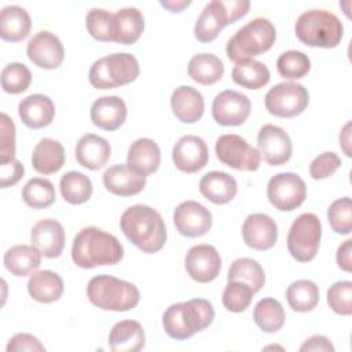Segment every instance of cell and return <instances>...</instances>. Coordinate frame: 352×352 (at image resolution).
I'll use <instances>...</instances> for the list:
<instances>
[{
	"label": "cell",
	"mask_w": 352,
	"mask_h": 352,
	"mask_svg": "<svg viewBox=\"0 0 352 352\" xmlns=\"http://www.w3.org/2000/svg\"><path fill=\"white\" fill-rule=\"evenodd\" d=\"M124 235L143 253H155L166 242V227L162 216L147 205H132L120 219Z\"/></svg>",
	"instance_id": "obj_1"
},
{
	"label": "cell",
	"mask_w": 352,
	"mask_h": 352,
	"mask_svg": "<svg viewBox=\"0 0 352 352\" xmlns=\"http://www.w3.org/2000/svg\"><path fill=\"white\" fill-rule=\"evenodd\" d=\"M124 248L110 232L98 227H85L77 232L72 245V260L80 268L114 265L121 261Z\"/></svg>",
	"instance_id": "obj_2"
},
{
	"label": "cell",
	"mask_w": 352,
	"mask_h": 352,
	"mask_svg": "<svg viewBox=\"0 0 352 352\" xmlns=\"http://www.w3.org/2000/svg\"><path fill=\"white\" fill-rule=\"evenodd\" d=\"M213 319V305L205 298H192L169 305L162 315V326L170 338L187 340L209 327Z\"/></svg>",
	"instance_id": "obj_3"
},
{
	"label": "cell",
	"mask_w": 352,
	"mask_h": 352,
	"mask_svg": "<svg viewBox=\"0 0 352 352\" xmlns=\"http://www.w3.org/2000/svg\"><path fill=\"white\" fill-rule=\"evenodd\" d=\"M88 300L103 311L125 312L133 309L140 301L136 285L111 275L94 276L87 286Z\"/></svg>",
	"instance_id": "obj_4"
},
{
	"label": "cell",
	"mask_w": 352,
	"mask_h": 352,
	"mask_svg": "<svg viewBox=\"0 0 352 352\" xmlns=\"http://www.w3.org/2000/svg\"><path fill=\"white\" fill-rule=\"evenodd\" d=\"M294 32L297 38L308 47L334 48L342 38L344 26L336 14L314 8L297 18Z\"/></svg>",
	"instance_id": "obj_5"
},
{
	"label": "cell",
	"mask_w": 352,
	"mask_h": 352,
	"mask_svg": "<svg viewBox=\"0 0 352 352\" xmlns=\"http://www.w3.org/2000/svg\"><path fill=\"white\" fill-rule=\"evenodd\" d=\"M275 38L276 29L274 23L267 18L258 16L236 30L227 41L226 52L232 62L239 63L268 51Z\"/></svg>",
	"instance_id": "obj_6"
},
{
	"label": "cell",
	"mask_w": 352,
	"mask_h": 352,
	"mask_svg": "<svg viewBox=\"0 0 352 352\" xmlns=\"http://www.w3.org/2000/svg\"><path fill=\"white\" fill-rule=\"evenodd\" d=\"M140 73L138 59L128 52H116L96 59L89 69V82L94 88L109 89L126 85Z\"/></svg>",
	"instance_id": "obj_7"
},
{
	"label": "cell",
	"mask_w": 352,
	"mask_h": 352,
	"mask_svg": "<svg viewBox=\"0 0 352 352\" xmlns=\"http://www.w3.org/2000/svg\"><path fill=\"white\" fill-rule=\"evenodd\" d=\"M250 1L248 0H212L201 11L195 26L194 36L201 43L213 41L219 33L230 23L248 14Z\"/></svg>",
	"instance_id": "obj_8"
},
{
	"label": "cell",
	"mask_w": 352,
	"mask_h": 352,
	"mask_svg": "<svg viewBox=\"0 0 352 352\" xmlns=\"http://www.w3.org/2000/svg\"><path fill=\"white\" fill-rule=\"evenodd\" d=\"M322 239V223L315 213H301L287 232V250L300 263L315 258Z\"/></svg>",
	"instance_id": "obj_9"
},
{
	"label": "cell",
	"mask_w": 352,
	"mask_h": 352,
	"mask_svg": "<svg viewBox=\"0 0 352 352\" xmlns=\"http://www.w3.org/2000/svg\"><path fill=\"white\" fill-rule=\"evenodd\" d=\"M265 109L270 114L280 118H290L301 114L308 103V89L298 82L283 81L274 85L264 98Z\"/></svg>",
	"instance_id": "obj_10"
},
{
	"label": "cell",
	"mask_w": 352,
	"mask_h": 352,
	"mask_svg": "<svg viewBox=\"0 0 352 352\" xmlns=\"http://www.w3.org/2000/svg\"><path fill=\"white\" fill-rule=\"evenodd\" d=\"M214 151L220 162L236 170H257L261 162L258 150L250 146L242 136L226 133L217 138Z\"/></svg>",
	"instance_id": "obj_11"
},
{
	"label": "cell",
	"mask_w": 352,
	"mask_h": 352,
	"mask_svg": "<svg viewBox=\"0 0 352 352\" xmlns=\"http://www.w3.org/2000/svg\"><path fill=\"white\" fill-rule=\"evenodd\" d=\"M267 197L275 209L290 212L297 209L305 201L307 186L297 173H276L268 182Z\"/></svg>",
	"instance_id": "obj_12"
},
{
	"label": "cell",
	"mask_w": 352,
	"mask_h": 352,
	"mask_svg": "<svg viewBox=\"0 0 352 352\" xmlns=\"http://www.w3.org/2000/svg\"><path fill=\"white\" fill-rule=\"evenodd\" d=\"M252 110L250 99L235 89H226L217 94L212 103L213 120L224 126L243 124Z\"/></svg>",
	"instance_id": "obj_13"
},
{
	"label": "cell",
	"mask_w": 352,
	"mask_h": 352,
	"mask_svg": "<svg viewBox=\"0 0 352 352\" xmlns=\"http://www.w3.org/2000/svg\"><path fill=\"white\" fill-rule=\"evenodd\" d=\"M257 147L261 158L274 166L286 164L293 151L292 139L287 132L274 124H265L258 129Z\"/></svg>",
	"instance_id": "obj_14"
},
{
	"label": "cell",
	"mask_w": 352,
	"mask_h": 352,
	"mask_svg": "<svg viewBox=\"0 0 352 352\" xmlns=\"http://www.w3.org/2000/svg\"><path fill=\"white\" fill-rule=\"evenodd\" d=\"M184 267L191 279L208 283L217 278L221 270V257L212 245H195L188 249Z\"/></svg>",
	"instance_id": "obj_15"
},
{
	"label": "cell",
	"mask_w": 352,
	"mask_h": 352,
	"mask_svg": "<svg viewBox=\"0 0 352 352\" xmlns=\"http://www.w3.org/2000/svg\"><path fill=\"white\" fill-rule=\"evenodd\" d=\"M28 58L38 67L52 70L58 69L65 58L62 41L48 30L37 32L26 45Z\"/></svg>",
	"instance_id": "obj_16"
},
{
	"label": "cell",
	"mask_w": 352,
	"mask_h": 352,
	"mask_svg": "<svg viewBox=\"0 0 352 352\" xmlns=\"http://www.w3.org/2000/svg\"><path fill=\"white\" fill-rule=\"evenodd\" d=\"M173 223L182 235L197 238L210 230L212 213L197 201H184L173 210Z\"/></svg>",
	"instance_id": "obj_17"
},
{
	"label": "cell",
	"mask_w": 352,
	"mask_h": 352,
	"mask_svg": "<svg viewBox=\"0 0 352 352\" xmlns=\"http://www.w3.org/2000/svg\"><path fill=\"white\" fill-rule=\"evenodd\" d=\"M172 160L179 170L195 173L208 164L209 150L202 138L197 135H184L175 143Z\"/></svg>",
	"instance_id": "obj_18"
},
{
	"label": "cell",
	"mask_w": 352,
	"mask_h": 352,
	"mask_svg": "<svg viewBox=\"0 0 352 352\" xmlns=\"http://www.w3.org/2000/svg\"><path fill=\"white\" fill-rule=\"evenodd\" d=\"M243 242L256 250L271 249L278 239L275 220L265 213H252L242 224Z\"/></svg>",
	"instance_id": "obj_19"
},
{
	"label": "cell",
	"mask_w": 352,
	"mask_h": 352,
	"mask_svg": "<svg viewBox=\"0 0 352 352\" xmlns=\"http://www.w3.org/2000/svg\"><path fill=\"white\" fill-rule=\"evenodd\" d=\"M63 226L55 219L37 221L30 231L32 245L47 258L59 257L65 248Z\"/></svg>",
	"instance_id": "obj_20"
},
{
	"label": "cell",
	"mask_w": 352,
	"mask_h": 352,
	"mask_svg": "<svg viewBox=\"0 0 352 352\" xmlns=\"http://www.w3.org/2000/svg\"><path fill=\"white\" fill-rule=\"evenodd\" d=\"M103 184L114 195L131 197L143 191L146 176L132 170L128 164H116L104 170Z\"/></svg>",
	"instance_id": "obj_21"
},
{
	"label": "cell",
	"mask_w": 352,
	"mask_h": 352,
	"mask_svg": "<svg viewBox=\"0 0 352 352\" xmlns=\"http://www.w3.org/2000/svg\"><path fill=\"white\" fill-rule=\"evenodd\" d=\"M128 109L120 96L110 95L96 99L91 106V121L100 129L116 131L126 120Z\"/></svg>",
	"instance_id": "obj_22"
},
{
	"label": "cell",
	"mask_w": 352,
	"mask_h": 352,
	"mask_svg": "<svg viewBox=\"0 0 352 352\" xmlns=\"http://www.w3.org/2000/svg\"><path fill=\"white\" fill-rule=\"evenodd\" d=\"M18 114L26 126L32 129L44 128L54 120L55 104L47 95L32 94L19 102Z\"/></svg>",
	"instance_id": "obj_23"
},
{
	"label": "cell",
	"mask_w": 352,
	"mask_h": 352,
	"mask_svg": "<svg viewBox=\"0 0 352 352\" xmlns=\"http://www.w3.org/2000/svg\"><path fill=\"white\" fill-rule=\"evenodd\" d=\"M170 107L176 118L184 124L197 122L205 110L202 94L191 85H180L172 92Z\"/></svg>",
	"instance_id": "obj_24"
},
{
	"label": "cell",
	"mask_w": 352,
	"mask_h": 352,
	"mask_svg": "<svg viewBox=\"0 0 352 352\" xmlns=\"http://www.w3.org/2000/svg\"><path fill=\"white\" fill-rule=\"evenodd\" d=\"M111 154L110 143L95 133L82 135L76 144L77 162L91 170L100 169L106 165Z\"/></svg>",
	"instance_id": "obj_25"
},
{
	"label": "cell",
	"mask_w": 352,
	"mask_h": 352,
	"mask_svg": "<svg viewBox=\"0 0 352 352\" xmlns=\"http://www.w3.org/2000/svg\"><path fill=\"white\" fill-rule=\"evenodd\" d=\"M144 30V18L139 8L124 7L113 12V41L131 45Z\"/></svg>",
	"instance_id": "obj_26"
},
{
	"label": "cell",
	"mask_w": 352,
	"mask_h": 352,
	"mask_svg": "<svg viewBox=\"0 0 352 352\" xmlns=\"http://www.w3.org/2000/svg\"><path fill=\"white\" fill-rule=\"evenodd\" d=\"M128 166L139 175L154 173L161 164V150L150 138L136 139L128 148Z\"/></svg>",
	"instance_id": "obj_27"
},
{
	"label": "cell",
	"mask_w": 352,
	"mask_h": 352,
	"mask_svg": "<svg viewBox=\"0 0 352 352\" xmlns=\"http://www.w3.org/2000/svg\"><path fill=\"white\" fill-rule=\"evenodd\" d=\"M201 194L216 205H224L232 201L238 192L236 180L221 170H212L199 180Z\"/></svg>",
	"instance_id": "obj_28"
},
{
	"label": "cell",
	"mask_w": 352,
	"mask_h": 352,
	"mask_svg": "<svg viewBox=\"0 0 352 352\" xmlns=\"http://www.w3.org/2000/svg\"><path fill=\"white\" fill-rule=\"evenodd\" d=\"M146 342L143 326L136 320L117 322L109 333V346L113 352H138Z\"/></svg>",
	"instance_id": "obj_29"
},
{
	"label": "cell",
	"mask_w": 352,
	"mask_h": 352,
	"mask_svg": "<svg viewBox=\"0 0 352 352\" xmlns=\"http://www.w3.org/2000/svg\"><path fill=\"white\" fill-rule=\"evenodd\" d=\"M32 28L29 12L16 4L6 6L0 14V37L6 41L16 43L25 40Z\"/></svg>",
	"instance_id": "obj_30"
},
{
	"label": "cell",
	"mask_w": 352,
	"mask_h": 352,
	"mask_svg": "<svg viewBox=\"0 0 352 352\" xmlns=\"http://www.w3.org/2000/svg\"><path fill=\"white\" fill-rule=\"evenodd\" d=\"M65 164L63 146L51 138L41 139L33 148L32 165L33 169L41 175H52L58 172Z\"/></svg>",
	"instance_id": "obj_31"
},
{
	"label": "cell",
	"mask_w": 352,
	"mask_h": 352,
	"mask_svg": "<svg viewBox=\"0 0 352 352\" xmlns=\"http://www.w3.org/2000/svg\"><path fill=\"white\" fill-rule=\"evenodd\" d=\"M28 293L43 304L58 301L63 294V279L50 270L33 272L28 280Z\"/></svg>",
	"instance_id": "obj_32"
},
{
	"label": "cell",
	"mask_w": 352,
	"mask_h": 352,
	"mask_svg": "<svg viewBox=\"0 0 352 352\" xmlns=\"http://www.w3.org/2000/svg\"><path fill=\"white\" fill-rule=\"evenodd\" d=\"M41 256L33 245H15L6 250L3 263L12 275L26 276L40 267Z\"/></svg>",
	"instance_id": "obj_33"
},
{
	"label": "cell",
	"mask_w": 352,
	"mask_h": 352,
	"mask_svg": "<svg viewBox=\"0 0 352 352\" xmlns=\"http://www.w3.org/2000/svg\"><path fill=\"white\" fill-rule=\"evenodd\" d=\"M188 76L202 85H212L221 80L224 74V65L213 54L202 52L194 55L187 65Z\"/></svg>",
	"instance_id": "obj_34"
},
{
	"label": "cell",
	"mask_w": 352,
	"mask_h": 352,
	"mask_svg": "<svg viewBox=\"0 0 352 352\" xmlns=\"http://www.w3.org/2000/svg\"><path fill=\"white\" fill-rule=\"evenodd\" d=\"M232 81L248 89H260L268 84L271 74L268 67L256 59L239 62L232 69Z\"/></svg>",
	"instance_id": "obj_35"
},
{
	"label": "cell",
	"mask_w": 352,
	"mask_h": 352,
	"mask_svg": "<svg viewBox=\"0 0 352 352\" xmlns=\"http://www.w3.org/2000/svg\"><path fill=\"white\" fill-rule=\"evenodd\" d=\"M286 300L296 312H309L319 302V287L309 279L292 282L286 289Z\"/></svg>",
	"instance_id": "obj_36"
},
{
	"label": "cell",
	"mask_w": 352,
	"mask_h": 352,
	"mask_svg": "<svg viewBox=\"0 0 352 352\" xmlns=\"http://www.w3.org/2000/svg\"><path fill=\"white\" fill-rule=\"evenodd\" d=\"M254 323L265 333H276L285 324V309L282 304L271 297L261 298L253 309Z\"/></svg>",
	"instance_id": "obj_37"
},
{
	"label": "cell",
	"mask_w": 352,
	"mask_h": 352,
	"mask_svg": "<svg viewBox=\"0 0 352 352\" xmlns=\"http://www.w3.org/2000/svg\"><path fill=\"white\" fill-rule=\"evenodd\" d=\"M59 188L63 199L72 205L85 204L92 195V182L81 172L70 170L60 177Z\"/></svg>",
	"instance_id": "obj_38"
},
{
	"label": "cell",
	"mask_w": 352,
	"mask_h": 352,
	"mask_svg": "<svg viewBox=\"0 0 352 352\" xmlns=\"http://www.w3.org/2000/svg\"><path fill=\"white\" fill-rule=\"evenodd\" d=\"M227 279L243 282L257 293L265 283V274L258 261L249 257H241L230 265Z\"/></svg>",
	"instance_id": "obj_39"
},
{
	"label": "cell",
	"mask_w": 352,
	"mask_h": 352,
	"mask_svg": "<svg viewBox=\"0 0 352 352\" xmlns=\"http://www.w3.org/2000/svg\"><path fill=\"white\" fill-rule=\"evenodd\" d=\"M54 184L44 177L30 179L22 188L23 202L33 209H45L55 202Z\"/></svg>",
	"instance_id": "obj_40"
},
{
	"label": "cell",
	"mask_w": 352,
	"mask_h": 352,
	"mask_svg": "<svg viewBox=\"0 0 352 352\" xmlns=\"http://www.w3.org/2000/svg\"><path fill=\"white\" fill-rule=\"evenodd\" d=\"M276 69L283 78L298 80L311 70V60L304 52L289 50L278 56Z\"/></svg>",
	"instance_id": "obj_41"
},
{
	"label": "cell",
	"mask_w": 352,
	"mask_h": 352,
	"mask_svg": "<svg viewBox=\"0 0 352 352\" xmlns=\"http://www.w3.org/2000/svg\"><path fill=\"white\" fill-rule=\"evenodd\" d=\"M1 88L4 92L18 95L25 92L32 82V72L21 62H12L1 70Z\"/></svg>",
	"instance_id": "obj_42"
},
{
	"label": "cell",
	"mask_w": 352,
	"mask_h": 352,
	"mask_svg": "<svg viewBox=\"0 0 352 352\" xmlns=\"http://www.w3.org/2000/svg\"><path fill=\"white\" fill-rule=\"evenodd\" d=\"M253 289L239 280H228L223 292V305L230 312H243L252 302Z\"/></svg>",
	"instance_id": "obj_43"
},
{
	"label": "cell",
	"mask_w": 352,
	"mask_h": 352,
	"mask_svg": "<svg viewBox=\"0 0 352 352\" xmlns=\"http://www.w3.org/2000/svg\"><path fill=\"white\" fill-rule=\"evenodd\" d=\"M88 33L99 41H113V12L104 8H91L85 15Z\"/></svg>",
	"instance_id": "obj_44"
},
{
	"label": "cell",
	"mask_w": 352,
	"mask_h": 352,
	"mask_svg": "<svg viewBox=\"0 0 352 352\" xmlns=\"http://www.w3.org/2000/svg\"><path fill=\"white\" fill-rule=\"evenodd\" d=\"M327 220L336 234L348 235L352 230V202L349 197H342L331 202L327 209Z\"/></svg>",
	"instance_id": "obj_45"
},
{
	"label": "cell",
	"mask_w": 352,
	"mask_h": 352,
	"mask_svg": "<svg viewBox=\"0 0 352 352\" xmlns=\"http://www.w3.org/2000/svg\"><path fill=\"white\" fill-rule=\"evenodd\" d=\"M327 304L338 315L348 316L352 314V282L338 280L327 290Z\"/></svg>",
	"instance_id": "obj_46"
},
{
	"label": "cell",
	"mask_w": 352,
	"mask_h": 352,
	"mask_svg": "<svg viewBox=\"0 0 352 352\" xmlns=\"http://www.w3.org/2000/svg\"><path fill=\"white\" fill-rule=\"evenodd\" d=\"M341 166V158L334 151H324L315 157L309 165V175L314 180L327 179Z\"/></svg>",
	"instance_id": "obj_47"
},
{
	"label": "cell",
	"mask_w": 352,
	"mask_h": 352,
	"mask_svg": "<svg viewBox=\"0 0 352 352\" xmlns=\"http://www.w3.org/2000/svg\"><path fill=\"white\" fill-rule=\"evenodd\" d=\"M0 162H6L15 158V125L6 113L0 116Z\"/></svg>",
	"instance_id": "obj_48"
},
{
	"label": "cell",
	"mask_w": 352,
	"mask_h": 352,
	"mask_svg": "<svg viewBox=\"0 0 352 352\" xmlns=\"http://www.w3.org/2000/svg\"><path fill=\"white\" fill-rule=\"evenodd\" d=\"M7 352H44L45 346L40 342V340L29 333H18L12 336L6 348Z\"/></svg>",
	"instance_id": "obj_49"
},
{
	"label": "cell",
	"mask_w": 352,
	"mask_h": 352,
	"mask_svg": "<svg viewBox=\"0 0 352 352\" xmlns=\"http://www.w3.org/2000/svg\"><path fill=\"white\" fill-rule=\"evenodd\" d=\"M23 173L25 168L16 158L0 162V186L6 188L16 184L22 179Z\"/></svg>",
	"instance_id": "obj_50"
},
{
	"label": "cell",
	"mask_w": 352,
	"mask_h": 352,
	"mask_svg": "<svg viewBox=\"0 0 352 352\" xmlns=\"http://www.w3.org/2000/svg\"><path fill=\"white\" fill-rule=\"evenodd\" d=\"M301 352H334V345L331 341L320 334H315L304 341V344L300 346Z\"/></svg>",
	"instance_id": "obj_51"
},
{
	"label": "cell",
	"mask_w": 352,
	"mask_h": 352,
	"mask_svg": "<svg viewBox=\"0 0 352 352\" xmlns=\"http://www.w3.org/2000/svg\"><path fill=\"white\" fill-rule=\"evenodd\" d=\"M351 252H352V239H346L344 241L336 253V260L338 267L345 271V272H351L352 270V260H351Z\"/></svg>",
	"instance_id": "obj_52"
},
{
	"label": "cell",
	"mask_w": 352,
	"mask_h": 352,
	"mask_svg": "<svg viewBox=\"0 0 352 352\" xmlns=\"http://www.w3.org/2000/svg\"><path fill=\"white\" fill-rule=\"evenodd\" d=\"M349 144H351V122H346L340 132V146L342 147L346 157H351Z\"/></svg>",
	"instance_id": "obj_53"
},
{
	"label": "cell",
	"mask_w": 352,
	"mask_h": 352,
	"mask_svg": "<svg viewBox=\"0 0 352 352\" xmlns=\"http://www.w3.org/2000/svg\"><path fill=\"white\" fill-rule=\"evenodd\" d=\"M160 4L164 7V8H166V10H169L170 12H180L182 10H184L186 7H188L190 4H191V1L190 0H161L160 1Z\"/></svg>",
	"instance_id": "obj_54"
}]
</instances>
